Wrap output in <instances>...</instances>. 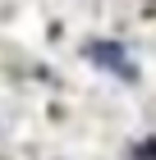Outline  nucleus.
Returning <instances> with one entry per match:
<instances>
[{
	"label": "nucleus",
	"mask_w": 156,
	"mask_h": 160,
	"mask_svg": "<svg viewBox=\"0 0 156 160\" xmlns=\"http://www.w3.org/2000/svg\"><path fill=\"white\" fill-rule=\"evenodd\" d=\"M147 5H156V0H147Z\"/></svg>",
	"instance_id": "2"
},
{
	"label": "nucleus",
	"mask_w": 156,
	"mask_h": 160,
	"mask_svg": "<svg viewBox=\"0 0 156 160\" xmlns=\"http://www.w3.org/2000/svg\"><path fill=\"white\" fill-rule=\"evenodd\" d=\"M87 60H96V69H106V73L124 78V82H133L138 78V64H133V55L124 46H115V41H87Z\"/></svg>",
	"instance_id": "1"
}]
</instances>
